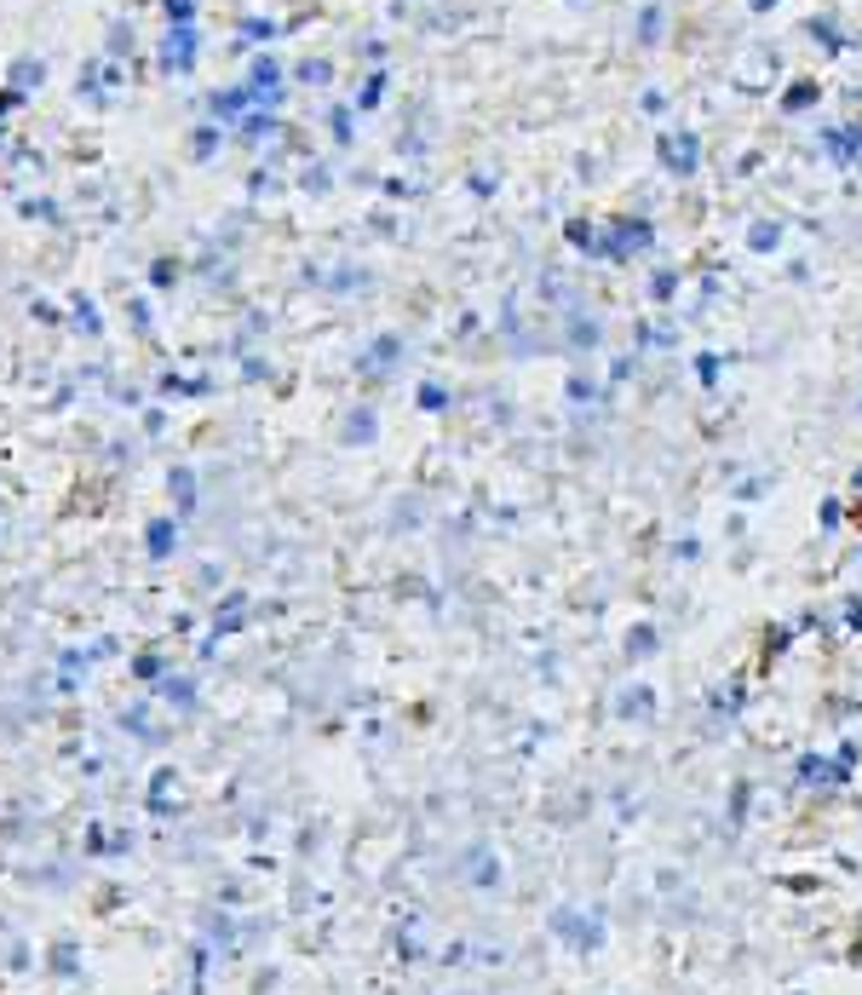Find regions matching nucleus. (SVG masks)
I'll use <instances>...</instances> for the list:
<instances>
[{
    "instance_id": "1",
    "label": "nucleus",
    "mask_w": 862,
    "mask_h": 995,
    "mask_svg": "<svg viewBox=\"0 0 862 995\" xmlns=\"http://www.w3.org/2000/svg\"><path fill=\"white\" fill-rule=\"evenodd\" d=\"M190 41H196L190 30H178V35L167 41V63H173V70H185V63H190V53H196V47H190Z\"/></svg>"
},
{
    "instance_id": "2",
    "label": "nucleus",
    "mask_w": 862,
    "mask_h": 995,
    "mask_svg": "<svg viewBox=\"0 0 862 995\" xmlns=\"http://www.w3.org/2000/svg\"><path fill=\"white\" fill-rule=\"evenodd\" d=\"M167 12L173 18H190V0H167Z\"/></svg>"
}]
</instances>
